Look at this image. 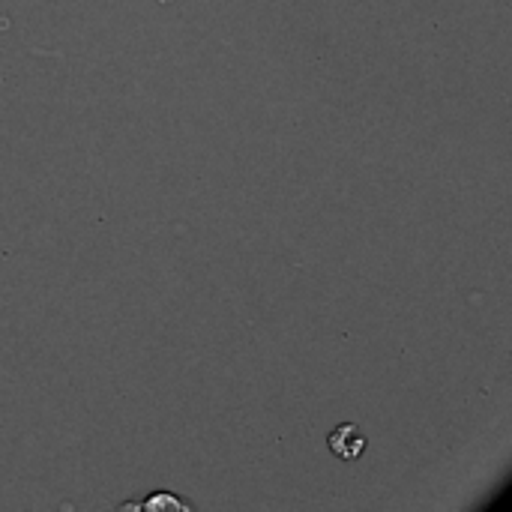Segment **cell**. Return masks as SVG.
Listing matches in <instances>:
<instances>
[{
  "label": "cell",
  "mask_w": 512,
  "mask_h": 512,
  "mask_svg": "<svg viewBox=\"0 0 512 512\" xmlns=\"http://www.w3.org/2000/svg\"><path fill=\"white\" fill-rule=\"evenodd\" d=\"M327 447L336 459L342 462H357L366 450V435L357 423H339L330 435H327Z\"/></svg>",
  "instance_id": "1"
},
{
  "label": "cell",
  "mask_w": 512,
  "mask_h": 512,
  "mask_svg": "<svg viewBox=\"0 0 512 512\" xmlns=\"http://www.w3.org/2000/svg\"><path fill=\"white\" fill-rule=\"evenodd\" d=\"M120 510H183L189 512L192 510V504L189 501H183V498H177L174 492H156V495H150V498H144V501H138V504H120Z\"/></svg>",
  "instance_id": "2"
}]
</instances>
